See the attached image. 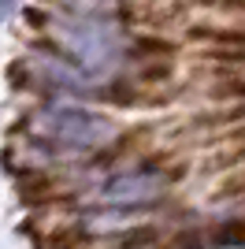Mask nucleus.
<instances>
[{
    "label": "nucleus",
    "mask_w": 245,
    "mask_h": 249,
    "mask_svg": "<svg viewBox=\"0 0 245 249\" xmlns=\"http://www.w3.org/2000/svg\"><path fill=\"white\" fill-rule=\"evenodd\" d=\"M11 4H15V0H4V8H11Z\"/></svg>",
    "instance_id": "5"
},
{
    "label": "nucleus",
    "mask_w": 245,
    "mask_h": 249,
    "mask_svg": "<svg viewBox=\"0 0 245 249\" xmlns=\"http://www.w3.org/2000/svg\"><path fill=\"white\" fill-rule=\"evenodd\" d=\"M208 8H223V11H245V0H201Z\"/></svg>",
    "instance_id": "4"
},
{
    "label": "nucleus",
    "mask_w": 245,
    "mask_h": 249,
    "mask_svg": "<svg viewBox=\"0 0 245 249\" xmlns=\"http://www.w3.org/2000/svg\"><path fill=\"white\" fill-rule=\"evenodd\" d=\"M63 41H67V49H71L78 60L101 63L104 52L115 49V26L112 22H101V19H78L71 30H67Z\"/></svg>",
    "instance_id": "2"
},
{
    "label": "nucleus",
    "mask_w": 245,
    "mask_h": 249,
    "mask_svg": "<svg viewBox=\"0 0 245 249\" xmlns=\"http://www.w3.org/2000/svg\"><path fill=\"white\" fill-rule=\"evenodd\" d=\"M163 182H167V178L156 175V171L119 175L101 190V201L104 205H145V201H156L163 194Z\"/></svg>",
    "instance_id": "3"
},
{
    "label": "nucleus",
    "mask_w": 245,
    "mask_h": 249,
    "mask_svg": "<svg viewBox=\"0 0 245 249\" xmlns=\"http://www.w3.org/2000/svg\"><path fill=\"white\" fill-rule=\"evenodd\" d=\"M41 130H45L41 138H49V145L60 153H82L115 134L108 119L86 112V108H49L41 115Z\"/></svg>",
    "instance_id": "1"
}]
</instances>
